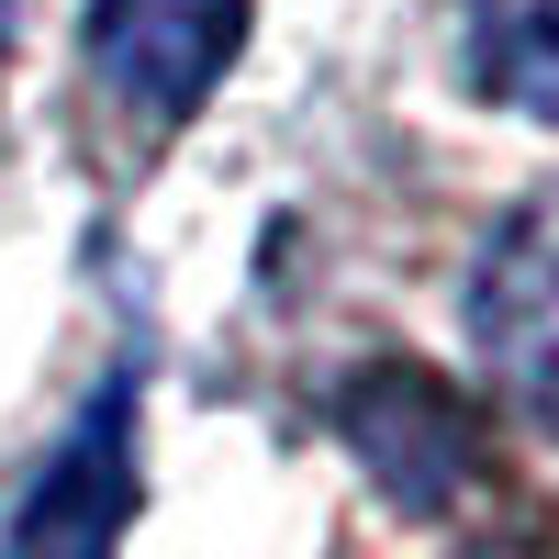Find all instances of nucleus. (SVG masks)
Here are the masks:
<instances>
[{"instance_id":"obj_1","label":"nucleus","mask_w":559,"mask_h":559,"mask_svg":"<svg viewBox=\"0 0 559 559\" xmlns=\"http://www.w3.org/2000/svg\"><path fill=\"white\" fill-rule=\"evenodd\" d=\"M336 437L369 481H381V503H403V515H448V503H471L492 448H481V403L437 381L426 358H369L347 369L336 392Z\"/></svg>"},{"instance_id":"obj_2","label":"nucleus","mask_w":559,"mask_h":559,"mask_svg":"<svg viewBox=\"0 0 559 559\" xmlns=\"http://www.w3.org/2000/svg\"><path fill=\"white\" fill-rule=\"evenodd\" d=\"M471 358L537 437H559V179L515 202L471 258Z\"/></svg>"},{"instance_id":"obj_3","label":"nucleus","mask_w":559,"mask_h":559,"mask_svg":"<svg viewBox=\"0 0 559 559\" xmlns=\"http://www.w3.org/2000/svg\"><path fill=\"white\" fill-rule=\"evenodd\" d=\"M247 45V0H90V79L134 123H191Z\"/></svg>"},{"instance_id":"obj_4","label":"nucleus","mask_w":559,"mask_h":559,"mask_svg":"<svg viewBox=\"0 0 559 559\" xmlns=\"http://www.w3.org/2000/svg\"><path fill=\"white\" fill-rule=\"evenodd\" d=\"M123 515H134V381L112 369V381L79 403V426L57 437V459L23 481L0 559H112Z\"/></svg>"},{"instance_id":"obj_5","label":"nucleus","mask_w":559,"mask_h":559,"mask_svg":"<svg viewBox=\"0 0 559 559\" xmlns=\"http://www.w3.org/2000/svg\"><path fill=\"white\" fill-rule=\"evenodd\" d=\"M471 90L559 134V0H471Z\"/></svg>"},{"instance_id":"obj_6","label":"nucleus","mask_w":559,"mask_h":559,"mask_svg":"<svg viewBox=\"0 0 559 559\" xmlns=\"http://www.w3.org/2000/svg\"><path fill=\"white\" fill-rule=\"evenodd\" d=\"M0 57H12V0H0Z\"/></svg>"}]
</instances>
